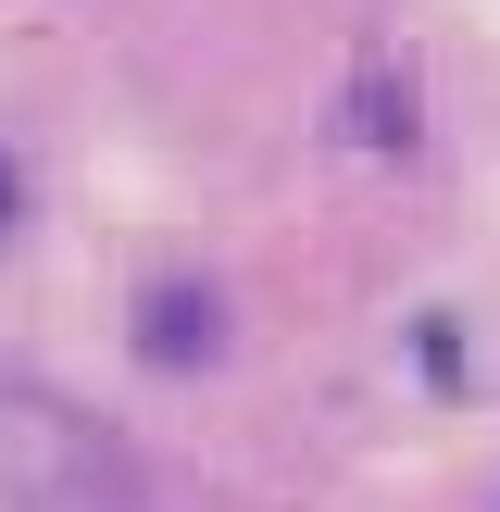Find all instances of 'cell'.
I'll use <instances>...</instances> for the list:
<instances>
[{"label":"cell","mask_w":500,"mask_h":512,"mask_svg":"<svg viewBox=\"0 0 500 512\" xmlns=\"http://www.w3.org/2000/svg\"><path fill=\"white\" fill-rule=\"evenodd\" d=\"M0 512H150V475L63 388L0 375Z\"/></svg>","instance_id":"6da1fadb"},{"label":"cell","mask_w":500,"mask_h":512,"mask_svg":"<svg viewBox=\"0 0 500 512\" xmlns=\"http://www.w3.org/2000/svg\"><path fill=\"white\" fill-rule=\"evenodd\" d=\"M138 338H150V363H188V350H213V288H163Z\"/></svg>","instance_id":"7a4b0ae2"},{"label":"cell","mask_w":500,"mask_h":512,"mask_svg":"<svg viewBox=\"0 0 500 512\" xmlns=\"http://www.w3.org/2000/svg\"><path fill=\"white\" fill-rule=\"evenodd\" d=\"M0 225H13V163H0Z\"/></svg>","instance_id":"3957f363"}]
</instances>
